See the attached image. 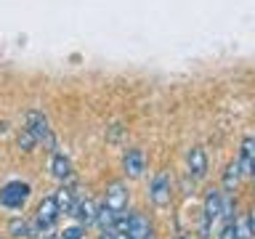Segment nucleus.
Returning <instances> with one entry per match:
<instances>
[{"instance_id": "obj_12", "label": "nucleus", "mask_w": 255, "mask_h": 239, "mask_svg": "<svg viewBox=\"0 0 255 239\" xmlns=\"http://www.w3.org/2000/svg\"><path fill=\"white\" fill-rule=\"evenodd\" d=\"M51 173H53L59 181L69 178V175H72V162H69V157H67V154H53V157H51Z\"/></svg>"}, {"instance_id": "obj_24", "label": "nucleus", "mask_w": 255, "mask_h": 239, "mask_svg": "<svg viewBox=\"0 0 255 239\" xmlns=\"http://www.w3.org/2000/svg\"><path fill=\"white\" fill-rule=\"evenodd\" d=\"M178 239H183V237H178Z\"/></svg>"}, {"instance_id": "obj_4", "label": "nucleus", "mask_w": 255, "mask_h": 239, "mask_svg": "<svg viewBox=\"0 0 255 239\" xmlns=\"http://www.w3.org/2000/svg\"><path fill=\"white\" fill-rule=\"evenodd\" d=\"M24 127H27V130L35 135L37 141L53 143V138H51V127H48V117H45L40 109H29L27 115H24Z\"/></svg>"}, {"instance_id": "obj_18", "label": "nucleus", "mask_w": 255, "mask_h": 239, "mask_svg": "<svg viewBox=\"0 0 255 239\" xmlns=\"http://www.w3.org/2000/svg\"><path fill=\"white\" fill-rule=\"evenodd\" d=\"M234 231H237V239H253V231H250V223L247 218H234Z\"/></svg>"}, {"instance_id": "obj_5", "label": "nucleus", "mask_w": 255, "mask_h": 239, "mask_svg": "<svg viewBox=\"0 0 255 239\" xmlns=\"http://www.w3.org/2000/svg\"><path fill=\"white\" fill-rule=\"evenodd\" d=\"M186 162H189V175H191L194 181H202L205 175H207V154H205V149H202V146L189 149Z\"/></svg>"}, {"instance_id": "obj_1", "label": "nucleus", "mask_w": 255, "mask_h": 239, "mask_svg": "<svg viewBox=\"0 0 255 239\" xmlns=\"http://www.w3.org/2000/svg\"><path fill=\"white\" fill-rule=\"evenodd\" d=\"M27 199H29V183L24 181H8L0 189V205L8 207V210H21Z\"/></svg>"}, {"instance_id": "obj_13", "label": "nucleus", "mask_w": 255, "mask_h": 239, "mask_svg": "<svg viewBox=\"0 0 255 239\" xmlns=\"http://www.w3.org/2000/svg\"><path fill=\"white\" fill-rule=\"evenodd\" d=\"M75 186H64L59 194H56V202H59V210L64 213V215H69L72 213V207H75V202H77V194H75Z\"/></svg>"}, {"instance_id": "obj_20", "label": "nucleus", "mask_w": 255, "mask_h": 239, "mask_svg": "<svg viewBox=\"0 0 255 239\" xmlns=\"http://www.w3.org/2000/svg\"><path fill=\"white\" fill-rule=\"evenodd\" d=\"M218 239H237V231H234V221L223 226V231L218 234Z\"/></svg>"}, {"instance_id": "obj_22", "label": "nucleus", "mask_w": 255, "mask_h": 239, "mask_svg": "<svg viewBox=\"0 0 255 239\" xmlns=\"http://www.w3.org/2000/svg\"><path fill=\"white\" fill-rule=\"evenodd\" d=\"M112 239H130L128 234H120V231H112Z\"/></svg>"}, {"instance_id": "obj_15", "label": "nucleus", "mask_w": 255, "mask_h": 239, "mask_svg": "<svg viewBox=\"0 0 255 239\" xmlns=\"http://www.w3.org/2000/svg\"><path fill=\"white\" fill-rule=\"evenodd\" d=\"M239 178H242V170H239V162H229L226 170H223V186H226L229 191L237 189Z\"/></svg>"}, {"instance_id": "obj_16", "label": "nucleus", "mask_w": 255, "mask_h": 239, "mask_svg": "<svg viewBox=\"0 0 255 239\" xmlns=\"http://www.w3.org/2000/svg\"><path fill=\"white\" fill-rule=\"evenodd\" d=\"M8 234L21 239V237H32L35 231H32V223H27L24 218H13L11 223H8Z\"/></svg>"}, {"instance_id": "obj_9", "label": "nucleus", "mask_w": 255, "mask_h": 239, "mask_svg": "<svg viewBox=\"0 0 255 239\" xmlns=\"http://www.w3.org/2000/svg\"><path fill=\"white\" fill-rule=\"evenodd\" d=\"M239 170H242L245 175H253V170H255V135H245V138H242Z\"/></svg>"}, {"instance_id": "obj_6", "label": "nucleus", "mask_w": 255, "mask_h": 239, "mask_svg": "<svg viewBox=\"0 0 255 239\" xmlns=\"http://www.w3.org/2000/svg\"><path fill=\"white\" fill-rule=\"evenodd\" d=\"M221 205H223V194L218 189H207L205 194V207H202V218L207 223H215L221 218Z\"/></svg>"}, {"instance_id": "obj_21", "label": "nucleus", "mask_w": 255, "mask_h": 239, "mask_svg": "<svg viewBox=\"0 0 255 239\" xmlns=\"http://www.w3.org/2000/svg\"><path fill=\"white\" fill-rule=\"evenodd\" d=\"M247 223H250V231H253V237H255V207L250 210V215H247Z\"/></svg>"}, {"instance_id": "obj_10", "label": "nucleus", "mask_w": 255, "mask_h": 239, "mask_svg": "<svg viewBox=\"0 0 255 239\" xmlns=\"http://www.w3.org/2000/svg\"><path fill=\"white\" fill-rule=\"evenodd\" d=\"M69 215H75L80 226L93 223L96 221V205H93V199H80V202H75V207H72Z\"/></svg>"}, {"instance_id": "obj_3", "label": "nucleus", "mask_w": 255, "mask_h": 239, "mask_svg": "<svg viewBox=\"0 0 255 239\" xmlns=\"http://www.w3.org/2000/svg\"><path fill=\"white\" fill-rule=\"evenodd\" d=\"M59 215H61V210H59L56 197H45L43 202L37 205V215H35V226H32V231H45V229H51Z\"/></svg>"}, {"instance_id": "obj_14", "label": "nucleus", "mask_w": 255, "mask_h": 239, "mask_svg": "<svg viewBox=\"0 0 255 239\" xmlns=\"http://www.w3.org/2000/svg\"><path fill=\"white\" fill-rule=\"evenodd\" d=\"M115 210L107 205H101V207H96V221L93 223H99V229L101 231H112V223H115Z\"/></svg>"}, {"instance_id": "obj_7", "label": "nucleus", "mask_w": 255, "mask_h": 239, "mask_svg": "<svg viewBox=\"0 0 255 239\" xmlns=\"http://www.w3.org/2000/svg\"><path fill=\"white\" fill-rule=\"evenodd\" d=\"M123 165H125L128 178H141L143 170H146V157H143V151H141V149H130V151L125 154Z\"/></svg>"}, {"instance_id": "obj_23", "label": "nucleus", "mask_w": 255, "mask_h": 239, "mask_svg": "<svg viewBox=\"0 0 255 239\" xmlns=\"http://www.w3.org/2000/svg\"><path fill=\"white\" fill-rule=\"evenodd\" d=\"M43 239H61V237H43Z\"/></svg>"}, {"instance_id": "obj_11", "label": "nucleus", "mask_w": 255, "mask_h": 239, "mask_svg": "<svg viewBox=\"0 0 255 239\" xmlns=\"http://www.w3.org/2000/svg\"><path fill=\"white\" fill-rule=\"evenodd\" d=\"M130 239H149L151 237V223L143 215H130V229H128Z\"/></svg>"}, {"instance_id": "obj_2", "label": "nucleus", "mask_w": 255, "mask_h": 239, "mask_svg": "<svg viewBox=\"0 0 255 239\" xmlns=\"http://www.w3.org/2000/svg\"><path fill=\"white\" fill-rule=\"evenodd\" d=\"M149 199L157 207H167V205H170V199H173V183H170V175H167V173H157L154 178H151Z\"/></svg>"}, {"instance_id": "obj_8", "label": "nucleus", "mask_w": 255, "mask_h": 239, "mask_svg": "<svg viewBox=\"0 0 255 239\" xmlns=\"http://www.w3.org/2000/svg\"><path fill=\"white\" fill-rule=\"evenodd\" d=\"M104 205L112 207L115 213H123L128 207V189L123 186V183H112V186L107 189V197H104Z\"/></svg>"}, {"instance_id": "obj_19", "label": "nucleus", "mask_w": 255, "mask_h": 239, "mask_svg": "<svg viewBox=\"0 0 255 239\" xmlns=\"http://www.w3.org/2000/svg\"><path fill=\"white\" fill-rule=\"evenodd\" d=\"M85 237V226H69V229H64V234H61V239H83Z\"/></svg>"}, {"instance_id": "obj_17", "label": "nucleus", "mask_w": 255, "mask_h": 239, "mask_svg": "<svg viewBox=\"0 0 255 239\" xmlns=\"http://www.w3.org/2000/svg\"><path fill=\"white\" fill-rule=\"evenodd\" d=\"M16 143H19L21 151H32V149H35V143H37V138L27 130V127H21L19 135H16Z\"/></svg>"}]
</instances>
